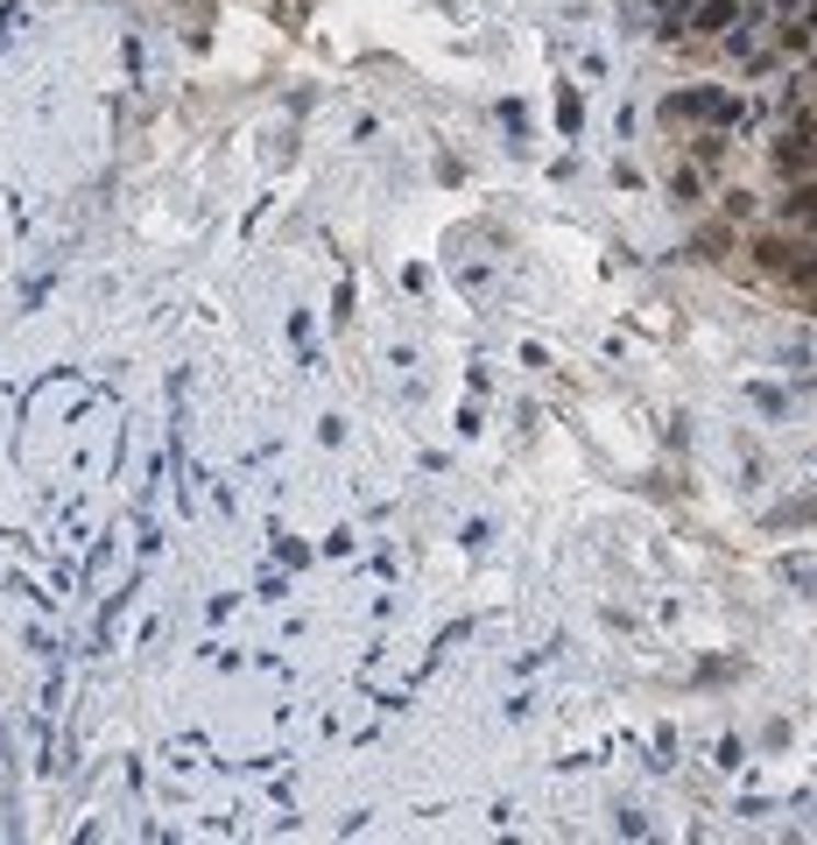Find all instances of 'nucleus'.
Wrapping results in <instances>:
<instances>
[{
  "instance_id": "f257e3e1",
  "label": "nucleus",
  "mask_w": 817,
  "mask_h": 845,
  "mask_svg": "<svg viewBox=\"0 0 817 845\" xmlns=\"http://www.w3.org/2000/svg\"><path fill=\"white\" fill-rule=\"evenodd\" d=\"M754 261L761 268H775V275H796V282H804V290H810V261H817V240H810V233H761V240H754Z\"/></svg>"
},
{
  "instance_id": "f03ea898",
  "label": "nucleus",
  "mask_w": 817,
  "mask_h": 845,
  "mask_svg": "<svg viewBox=\"0 0 817 845\" xmlns=\"http://www.w3.org/2000/svg\"><path fill=\"white\" fill-rule=\"evenodd\" d=\"M775 218H782V226H796V233H810V240H817V177H796L790 191L775 198Z\"/></svg>"
},
{
  "instance_id": "7ed1b4c3",
  "label": "nucleus",
  "mask_w": 817,
  "mask_h": 845,
  "mask_svg": "<svg viewBox=\"0 0 817 845\" xmlns=\"http://www.w3.org/2000/svg\"><path fill=\"white\" fill-rule=\"evenodd\" d=\"M747 0H691V36H726V29H740Z\"/></svg>"
},
{
  "instance_id": "20e7f679",
  "label": "nucleus",
  "mask_w": 817,
  "mask_h": 845,
  "mask_svg": "<svg viewBox=\"0 0 817 845\" xmlns=\"http://www.w3.org/2000/svg\"><path fill=\"white\" fill-rule=\"evenodd\" d=\"M656 8H662V14H670V22H677V14H683V8H691V0H656Z\"/></svg>"
}]
</instances>
